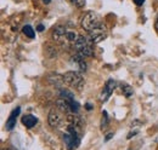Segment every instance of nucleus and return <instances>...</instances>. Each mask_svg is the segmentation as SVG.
Instances as JSON below:
<instances>
[{
  "instance_id": "9",
  "label": "nucleus",
  "mask_w": 158,
  "mask_h": 150,
  "mask_svg": "<svg viewBox=\"0 0 158 150\" xmlns=\"http://www.w3.org/2000/svg\"><path fill=\"white\" fill-rule=\"evenodd\" d=\"M56 105L61 112H72V108H71V102L64 99V98H60L56 101Z\"/></svg>"
},
{
  "instance_id": "12",
  "label": "nucleus",
  "mask_w": 158,
  "mask_h": 150,
  "mask_svg": "<svg viewBox=\"0 0 158 150\" xmlns=\"http://www.w3.org/2000/svg\"><path fill=\"white\" fill-rule=\"evenodd\" d=\"M49 80H50V82L52 84V85H55V86H57V87H61L62 86V84L64 82V79H63V75L61 76V75H51L50 77H49Z\"/></svg>"
},
{
  "instance_id": "25",
  "label": "nucleus",
  "mask_w": 158,
  "mask_h": 150,
  "mask_svg": "<svg viewBox=\"0 0 158 150\" xmlns=\"http://www.w3.org/2000/svg\"><path fill=\"white\" fill-rule=\"evenodd\" d=\"M41 1H43L44 4H50V2H51V0H41Z\"/></svg>"
},
{
  "instance_id": "2",
  "label": "nucleus",
  "mask_w": 158,
  "mask_h": 150,
  "mask_svg": "<svg viewBox=\"0 0 158 150\" xmlns=\"http://www.w3.org/2000/svg\"><path fill=\"white\" fill-rule=\"evenodd\" d=\"M63 79H64L66 84H68L69 86L77 89L79 91L84 86V77L78 72H67L63 74Z\"/></svg>"
},
{
  "instance_id": "5",
  "label": "nucleus",
  "mask_w": 158,
  "mask_h": 150,
  "mask_svg": "<svg viewBox=\"0 0 158 150\" xmlns=\"http://www.w3.org/2000/svg\"><path fill=\"white\" fill-rule=\"evenodd\" d=\"M48 120H49V125L51 127H59L60 125H61V122H62V116H61L59 110L52 109L51 112H49Z\"/></svg>"
},
{
  "instance_id": "22",
  "label": "nucleus",
  "mask_w": 158,
  "mask_h": 150,
  "mask_svg": "<svg viewBox=\"0 0 158 150\" xmlns=\"http://www.w3.org/2000/svg\"><path fill=\"white\" fill-rule=\"evenodd\" d=\"M112 137H113V133H110V134H107V137H106V139H105V140H110Z\"/></svg>"
},
{
  "instance_id": "15",
  "label": "nucleus",
  "mask_w": 158,
  "mask_h": 150,
  "mask_svg": "<svg viewBox=\"0 0 158 150\" xmlns=\"http://www.w3.org/2000/svg\"><path fill=\"white\" fill-rule=\"evenodd\" d=\"M60 96H61V98H64V99H67V101H74V96L72 92H69L68 90H61L60 91Z\"/></svg>"
},
{
  "instance_id": "11",
  "label": "nucleus",
  "mask_w": 158,
  "mask_h": 150,
  "mask_svg": "<svg viewBox=\"0 0 158 150\" xmlns=\"http://www.w3.org/2000/svg\"><path fill=\"white\" fill-rule=\"evenodd\" d=\"M72 58H73V62H76V63L78 64L79 69H80L81 72H85V70H86V63H85V61H84V56H83V55H80L78 52L77 55H74Z\"/></svg>"
},
{
  "instance_id": "3",
  "label": "nucleus",
  "mask_w": 158,
  "mask_h": 150,
  "mask_svg": "<svg viewBox=\"0 0 158 150\" xmlns=\"http://www.w3.org/2000/svg\"><path fill=\"white\" fill-rule=\"evenodd\" d=\"M67 33H68V30L64 28V27H62V26H57L55 29H54V32H52V39H54V41L55 42H57L59 45H67L69 41H68V38H67Z\"/></svg>"
},
{
  "instance_id": "16",
  "label": "nucleus",
  "mask_w": 158,
  "mask_h": 150,
  "mask_svg": "<svg viewBox=\"0 0 158 150\" xmlns=\"http://www.w3.org/2000/svg\"><path fill=\"white\" fill-rule=\"evenodd\" d=\"M80 55H83L84 57H90L94 55V49L91 47V45H89L88 47H85L84 50H81L80 52H79Z\"/></svg>"
},
{
  "instance_id": "4",
  "label": "nucleus",
  "mask_w": 158,
  "mask_h": 150,
  "mask_svg": "<svg viewBox=\"0 0 158 150\" xmlns=\"http://www.w3.org/2000/svg\"><path fill=\"white\" fill-rule=\"evenodd\" d=\"M116 86H117V82H116L113 79H110V80L106 82V85H105L102 92L100 94V101H101V102H106V101L111 97L112 92L114 91Z\"/></svg>"
},
{
  "instance_id": "8",
  "label": "nucleus",
  "mask_w": 158,
  "mask_h": 150,
  "mask_svg": "<svg viewBox=\"0 0 158 150\" xmlns=\"http://www.w3.org/2000/svg\"><path fill=\"white\" fill-rule=\"evenodd\" d=\"M37 122H38V119H37L34 115L28 114V115H24V116L22 117V124H23L27 128H32V127H34V126L37 125Z\"/></svg>"
},
{
  "instance_id": "20",
  "label": "nucleus",
  "mask_w": 158,
  "mask_h": 150,
  "mask_svg": "<svg viewBox=\"0 0 158 150\" xmlns=\"http://www.w3.org/2000/svg\"><path fill=\"white\" fill-rule=\"evenodd\" d=\"M136 133H138V131L130 132V133H129V134H128V139H130V138H131V137H134V136H135V134H136Z\"/></svg>"
},
{
  "instance_id": "19",
  "label": "nucleus",
  "mask_w": 158,
  "mask_h": 150,
  "mask_svg": "<svg viewBox=\"0 0 158 150\" xmlns=\"http://www.w3.org/2000/svg\"><path fill=\"white\" fill-rule=\"evenodd\" d=\"M134 2H135L138 6H141V5L145 2V0H134Z\"/></svg>"
},
{
  "instance_id": "23",
  "label": "nucleus",
  "mask_w": 158,
  "mask_h": 150,
  "mask_svg": "<svg viewBox=\"0 0 158 150\" xmlns=\"http://www.w3.org/2000/svg\"><path fill=\"white\" fill-rule=\"evenodd\" d=\"M155 29L158 32V16H157V18H156V22H155Z\"/></svg>"
},
{
  "instance_id": "14",
  "label": "nucleus",
  "mask_w": 158,
  "mask_h": 150,
  "mask_svg": "<svg viewBox=\"0 0 158 150\" xmlns=\"http://www.w3.org/2000/svg\"><path fill=\"white\" fill-rule=\"evenodd\" d=\"M22 32H23V34H24L26 37L31 38V39H33V38L35 37L34 29H33L31 26H24V27H23V29H22Z\"/></svg>"
},
{
  "instance_id": "24",
  "label": "nucleus",
  "mask_w": 158,
  "mask_h": 150,
  "mask_svg": "<svg viewBox=\"0 0 158 150\" xmlns=\"http://www.w3.org/2000/svg\"><path fill=\"white\" fill-rule=\"evenodd\" d=\"M85 108H86V110H91V105H90L89 103H86V104H85Z\"/></svg>"
},
{
  "instance_id": "17",
  "label": "nucleus",
  "mask_w": 158,
  "mask_h": 150,
  "mask_svg": "<svg viewBox=\"0 0 158 150\" xmlns=\"http://www.w3.org/2000/svg\"><path fill=\"white\" fill-rule=\"evenodd\" d=\"M108 125V116H107V112H102V120H101V130L106 128Z\"/></svg>"
},
{
  "instance_id": "21",
  "label": "nucleus",
  "mask_w": 158,
  "mask_h": 150,
  "mask_svg": "<svg viewBox=\"0 0 158 150\" xmlns=\"http://www.w3.org/2000/svg\"><path fill=\"white\" fill-rule=\"evenodd\" d=\"M37 30H38V32H43V30H44V26H43V24H39V26L37 27Z\"/></svg>"
},
{
  "instance_id": "26",
  "label": "nucleus",
  "mask_w": 158,
  "mask_h": 150,
  "mask_svg": "<svg viewBox=\"0 0 158 150\" xmlns=\"http://www.w3.org/2000/svg\"><path fill=\"white\" fill-rule=\"evenodd\" d=\"M2 150H11V149H2Z\"/></svg>"
},
{
  "instance_id": "1",
  "label": "nucleus",
  "mask_w": 158,
  "mask_h": 150,
  "mask_svg": "<svg viewBox=\"0 0 158 150\" xmlns=\"http://www.w3.org/2000/svg\"><path fill=\"white\" fill-rule=\"evenodd\" d=\"M81 27L85 32L90 33L95 29H98L100 27H102V23H101V19H100V16L94 12V11H89L86 12L83 18H81Z\"/></svg>"
},
{
  "instance_id": "6",
  "label": "nucleus",
  "mask_w": 158,
  "mask_h": 150,
  "mask_svg": "<svg viewBox=\"0 0 158 150\" xmlns=\"http://www.w3.org/2000/svg\"><path fill=\"white\" fill-rule=\"evenodd\" d=\"M20 112H21V108L20 107H17L15 110H12V112L10 114V116H9L7 121H6V125H5V127H6V130H7V131H11V130L16 126L17 116L20 115Z\"/></svg>"
},
{
  "instance_id": "7",
  "label": "nucleus",
  "mask_w": 158,
  "mask_h": 150,
  "mask_svg": "<svg viewBox=\"0 0 158 150\" xmlns=\"http://www.w3.org/2000/svg\"><path fill=\"white\" fill-rule=\"evenodd\" d=\"M67 121H68V125L76 127L78 131L81 132V128H83V120L79 117L78 115L68 114V115H67Z\"/></svg>"
},
{
  "instance_id": "10",
  "label": "nucleus",
  "mask_w": 158,
  "mask_h": 150,
  "mask_svg": "<svg viewBox=\"0 0 158 150\" xmlns=\"http://www.w3.org/2000/svg\"><path fill=\"white\" fill-rule=\"evenodd\" d=\"M90 45V42H89V40H88V38L86 37H83V35H79L78 39H77V41L74 42V47H76V50L80 52L81 50H84L85 47H88Z\"/></svg>"
},
{
  "instance_id": "18",
  "label": "nucleus",
  "mask_w": 158,
  "mask_h": 150,
  "mask_svg": "<svg viewBox=\"0 0 158 150\" xmlns=\"http://www.w3.org/2000/svg\"><path fill=\"white\" fill-rule=\"evenodd\" d=\"M72 2L79 7V9H81V7H84L85 6V0H72Z\"/></svg>"
},
{
  "instance_id": "13",
  "label": "nucleus",
  "mask_w": 158,
  "mask_h": 150,
  "mask_svg": "<svg viewBox=\"0 0 158 150\" xmlns=\"http://www.w3.org/2000/svg\"><path fill=\"white\" fill-rule=\"evenodd\" d=\"M120 90H122L123 94H124L125 97H128V98H130V97L133 96V93H134L133 87H131L130 85L125 84V82H122V84H120Z\"/></svg>"
}]
</instances>
